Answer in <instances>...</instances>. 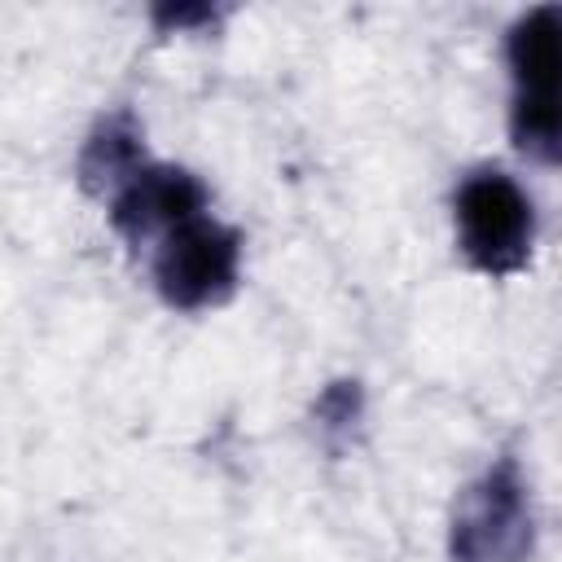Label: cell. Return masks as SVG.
Returning a JSON list of instances; mask_svg holds the SVG:
<instances>
[{
	"instance_id": "obj_2",
	"label": "cell",
	"mask_w": 562,
	"mask_h": 562,
	"mask_svg": "<svg viewBox=\"0 0 562 562\" xmlns=\"http://www.w3.org/2000/svg\"><path fill=\"white\" fill-rule=\"evenodd\" d=\"M558 35H562V9L536 4L527 9L509 35H505V66H509V140L531 162L553 167L562 145V119H558Z\"/></svg>"
},
{
	"instance_id": "obj_4",
	"label": "cell",
	"mask_w": 562,
	"mask_h": 562,
	"mask_svg": "<svg viewBox=\"0 0 562 562\" xmlns=\"http://www.w3.org/2000/svg\"><path fill=\"white\" fill-rule=\"evenodd\" d=\"M241 233L211 211L167 228L149 246V277L171 312H211L237 294Z\"/></svg>"
},
{
	"instance_id": "obj_5",
	"label": "cell",
	"mask_w": 562,
	"mask_h": 562,
	"mask_svg": "<svg viewBox=\"0 0 562 562\" xmlns=\"http://www.w3.org/2000/svg\"><path fill=\"white\" fill-rule=\"evenodd\" d=\"M202 211H211V189L202 184V176L176 162H154V158L136 167L105 198V220L132 250H149L167 228Z\"/></svg>"
},
{
	"instance_id": "obj_3",
	"label": "cell",
	"mask_w": 562,
	"mask_h": 562,
	"mask_svg": "<svg viewBox=\"0 0 562 562\" xmlns=\"http://www.w3.org/2000/svg\"><path fill=\"white\" fill-rule=\"evenodd\" d=\"M536 549L531 483L518 457H496L474 474L452 505L448 562H527Z\"/></svg>"
},
{
	"instance_id": "obj_7",
	"label": "cell",
	"mask_w": 562,
	"mask_h": 562,
	"mask_svg": "<svg viewBox=\"0 0 562 562\" xmlns=\"http://www.w3.org/2000/svg\"><path fill=\"white\" fill-rule=\"evenodd\" d=\"M312 422H316V435L329 448L347 443L364 422V386L356 378H338V382L321 386V395L312 404Z\"/></svg>"
},
{
	"instance_id": "obj_8",
	"label": "cell",
	"mask_w": 562,
	"mask_h": 562,
	"mask_svg": "<svg viewBox=\"0 0 562 562\" xmlns=\"http://www.w3.org/2000/svg\"><path fill=\"white\" fill-rule=\"evenodd\" d=\"M154 22L158 31H193V26H211L215 22V9L211 4H162L154 9Z\"/></svg>"
},
{
	"instance_id": "obj_6",
	"label": "cell",
	"mask_w": 562,
	"mask_h": 562,
	"mask_svg": "<svg viewBox=\"0 0 562 562\" xmlns=\"http://www.w3.org/2000/svg\"><path fill=\"white\" fill-rule=\"evenodd\" d=\"M149 154H145V127L132 110H110L92 123V132L83 136L79 145V158H75V180L88 198H110L136 167H145Z\"/></svg>"
},
{
	"instance_id": "obj_1",
	"label": "cell",
	"mask_w": 562,
	"mask_h": 562,
	"mask_svg": "<svg viewBox=\"0 0 562 562\" xmlns=\"http://www.w3.org/2000/svg\"><path fill=\"white\" fill-rule=\"evenodd\" d=\"M452 233L461 259L483 277H514L536 250V202L496 162L470 167L452 189Z\"/></svg>"
}]
</instances>
